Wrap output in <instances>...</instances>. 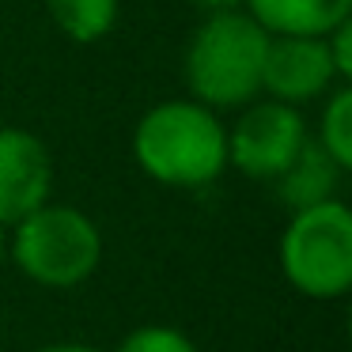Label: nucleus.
Masks as SVG:
<instances>
[{"label": "nucleus", "mask_w": 352, "mask_h": 352, "mask_svg": "<svg viewBox=\"0 0 352 352\" xmlns=\"http://www.w3.org/2000/svg\"><path fill=\"white\" fill-rule=\"evenodd\" d=\"M341 175H344V170L337 167L326 152H322L318 140H307L303 152H299L296 160H292L288 167L273 178V182H276L280 201H284V205H292V212H296V208L329 201V197H333V190H337V182H341Z\"/></svg>", "instance_id": "1a4fd4ad"}, {"label": "nucleus", "mask_w": 352, "mask_h": 352, "mask_svg": "<svg viewBox=\"0 0 352 352\" xmlns=\"http://www.w3.org/2000/svg\"><path fill=\"white\" fill-rule=\"evenodd\" d=\"M326 46H329V57H333V69L341 76V84L352 80V19H344L341 27L326 34Z\"/></svg>", "instance_id": "ddd939ff"}, {"label": "nucleus", "mask_w": 352, "mask_h": 352, "mask_svg": "<svg viewBox=\"0 0 352 352\" xmlns=\"http://www.w3.org/2000/svg\"><path fill=\"white\" fill-rule=\"evenodd\" d=\"M337 80L341 76L333 69L326 34H269L265 65H261V91L269 99L303 107L326 95Z\"/></svg>", "instance_id": "423d86ee"}, {"label": "nucleus", "mask_w": 352, "mask_h": 352, "mask_svg": "<svg viewBox=\"0 0 352 352\" xmlns=\"http://www.w3.org/2000/svg\"><path fill=\"white\" fill-rule=\"evenodd\" d=\"M118 352H197V344L175 326H140L125 333Z\"/></svg>", "instance_id": "f8f14e48"}, {"label": "nucleus", "mask_w": 352, "mask_h": 352, "mask_svg": "<svg viewBox=\"0 0 352 352\" xmlns=\"http://www.w3.org/2000/svg\"><path fill=\"white\" fill-rule=\"evenodd\" d=\"M269 34H329L352 19V0H243Z\"/></svg>", "instance_id": "6e6552de"}, {"label": "nucleus", "mask_w": 352, "mask_h": 352, "mask_svg": "<svg viewBox=\"0 0 352 352\" xmlns=\"http://www.w3.org/2000/svg\"><path fill=\"white\" fill-rule=\"evenodd\" d=\"M311 140L307 122L299 114V107L288 102H246L243 118L228 129V163L235 170H243L246 178L258 182H273Z\"/></svg>", "instance_id": "39448f33"}, {"label": "nucleus", "mask_w": 352, "mask_h": 352, "mask_svg": "<svg viewBox=\"0 0 352 352\" xmlns=\"http://www.w3.org/2000/svg\"><path fill=\"white\" fill-rule=\"evenodd\" d=\"M318 144L341 170H352V87L341 84L322 107Z\"/></svg>", "instance_id": "9b49d317"}, {"label": "nucleus", "mask_w": 352, "mask_h": 352, "mask_svg": "<svg viewBox=\"0 0 352 352\" xmlns=\"http://www.w3.org/2000/svg\"><path fill=\"white\" fill-rule=\"evenodd\" d=\"M4 254H8V228L0 223V261H4Z\"/></svg>", "instance_id": "dca6fc26"}, {"label": "nucleus", "mask_w": 352, "mask_h": 352, "mask_svg": "<svg viewBox=\"0 0 352 352\" xmlns=\"http://www.w3.org/2000/svg\"><path fill=\"white\" fill-rule=\"evenodd\" d=\"M46 12L65 38L72 42H99L118 23V0H46Z\"/></svg>", "instance_id": "9d476101"}, {"label": "nucleus", "mask_w": 352, "mask_h": 352, "mask_svg": "<svg viewBox=\"0 0 352 352\" xmlns=\"http://www.w3.org/2000/svg\"><path fill=\"white\" fill-rule=\"evenodd\" d=\"M269 31L243 8L212 12L186 46V87L208 110H239L261 95Z\"/></svg>", "instance_id": "f03ea898"}, {"label": "nucleus", "mask_w": 352, "mask_h": 352, "mask_svg": "<svg viewBox=\"0 0 352 352\" xmlns=\"http://www.w3.org/2000/svg\"><path fill=\"white\" fill-rule=\"evenodd\" d=\"M193 8H205L208 16L212 12H231V8H243V0H190Z\"/></svg>", "instance_id": "4468645a"}, {"label": "nucleus", "mask_w": 352, "mask_h": 352, "mask_svg": "<svg viewBox=\"0 0 352 352\" xmlns=\"http://www.w3.org/2000/svg\"><path fill=\"white\" fill-rule=\"evenodd\" d=\"M54 190V160L50 148L27 129H0V223L12 228Z\"/></svg>", "instance_id": "0eeeda50"}, {"label": "nucleus", "mask_w": 352, "mask_h": 352, "mask_svg": "<svg viewBox=\"0 0 352 352\" xmlns=\"http://www.w3.org/2000/svg\"><path fill=\"white\" fill-rule=\"evenodd\" d=\"M280 273L311 299H337L352 288V212L329 197L296 208L280 235Z\"/></svg>", "instance_id": "20e7f679"}, {"label": "nucleus", "mask_w": 352, "mask_h": 352, "mask_svg": "<svg viewBox=\"0 0 352 352\" xmlns=\"http://www.w3.org/2000/svg\"><path fill=\"white\" fill-rule=\"evenodd\" d=\"M133 155L140 170L170 190H201L228 167V129L197 99H170L137 122Z\"/></svg>", "instance_id": "f257e3e1"}, {"label": "nucleus", "mask_w": 352, "mask_h": 352, "mask_svg": "<svg viewBox=\"0 0 352 352\" xmlns=\"http://www.w3.org/2000/svg\"><path fill=\"white\" fill-rule=\"evenodd\" d=\"M8 250L27 280L42 288H76L99 269L102 235L87 212L46 201L12 223Z\"/></svg>", "instance_id": "7ed1b4c3"}, {"label": "nucleus", "mask_w": 352, "mask_h": 352, "mask_svg": "<svg viewBox=\"0 0 352 352\" xmlns=\"http://www.w3.org/2000/svg\"><path fill=\"white\" fill-rule=\"evenodd\" d=\"M38 352H102V349H95V344H76V341H61V344H46V349H38Z\"/></svg>", "instance_id": "2eb2a0df"}]
</instances>
